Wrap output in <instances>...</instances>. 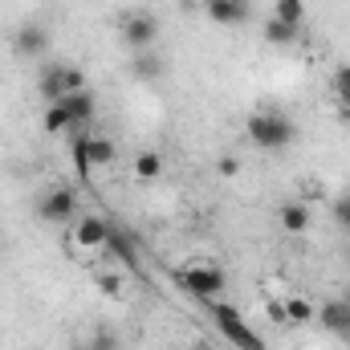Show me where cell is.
<instances>
[{"mask_svg":"<svg viewBox=\"0 0 350 350\" xmlns=\"http://www.w3.org/2000/svg\"><path fill=\"white\" fill-rule=\"evenodd\" d=\"M342 301H347V306H350V289H347V297H342Z\"/></svg>","mask_w":350,"mask_h":350,"instance_id":"29","label":"cell"},{"mask_svg":"<svg viewBox=\"0 0 350 350\" xmlns=\"http://www.w3.org/2000/svg\"><path fill=\"white\" fill-rule=\"evenodd\" d=\"M98 350H114V338H110V334H106V330H102V334H98Z\"/></svg>","mask_w":350,"mask_h":350,"instance_id":"28","label":"cell"},{"mask_svg":"<svg viewBox=\"0 0 350 350\" xmlns=\"http://www.w3.org/2000/svg\"><path fill=\"white\" fill-rule=\"evenodd\" d=\"M204 4H216V0H204Z\"/></svg>","mask_w":350,"mask_h":350,"instance_id":"30","label":"cell"},{"mask_svg":"<svg viewBox=\"0 0 350 350\" xmlns=\"http://www.w3.org/2000/svg\"><path fill=\"white\" fill-rule=\"evenodd\" d=\"M285 314H289V322H310L314 318V306L306 297H289L285 301Z\"/></svg>","mask_w":350,"mask_h":350,"instance_id":"21","label":"cell"},{"mask_svg":"<svg viewBox=\"0 0 350 350\" xmlns=\"http://www.w3.org/2000/svg\"><path fill=\"white\" fill-rule=\"evenodd\" d=\"M318 322L330 330V334H338V338H350V306L338 297V301H326L322 310H318Z\"/></svg>","mask_w":350,"mask_h":350,"instance_id":"7","label":"cell"},{"mask_svg":"<svg viewBox=\"0 0 350 350\" xmlns=\"http://www.w3.org/2000/svg\"><path fill=\"white\" fill-rule=\"evenodd\" d=\"M334 94L350 106V66H338V74H334Z\"/></svg>","mask_w":350,"mask_h":350,"instance_id":"22","label":"cell"},{"mask_svg":"<svg viewBox=\"0 0 350 350\" xmlns=\"http://www.w3.org/2000/svg\"><path fill=\"white\" fill-rule=\"evenodd\" d=\"M273 21H285V25L306 29V0H277L273 4Z\"/></svg>","mask_w":350,"mask_h":350,"instance_id":"14","label":"cell"},{"mask_svg":"<svg viewBox=\"0 0 350 350\" xmlns=\"http://www.w3.org/2000/svg\"><path fill=\"white\" fill-rule=\"evenodd\" d=\"M62 106L70 110V131H78L82 122H90V118H94V94H90V90L66 94V98H62Z\"/></svg>","mask_w":350,"mask_h":350,"instance_id":"10","label":"cell"},{"mask_svg":"<svg viewBox=\"0 0 350 350\" xmlns=\"http://www.w3.org/2000/svg\"><path fill=\"white\" fill-rule=\"evenodd\" d=\"M208 310H212V318H216L220 334H224L237 350H269L261 338H257V330L241 318V310H232V306H224V301H208Z\"/></svg>","mask_w":350,"mask_h":350,"instance_id":"2","label":"cell"},{"mask_svg":"<svg viewBox=\"0 0 350 350\" xmlns=\"http://www.w3.org/2000/svg\"><path fill=\"white\" fill-rule=\"evenodd\" d=\"M74 208H78L74 191H70V187H53V191H45V196H41L37 216H41V220H49V224H62V220H70V216H74Z\"/></svg>","mask_w":350,"mask_h":350,"instance_id":"5","label":"cell"},{"mask_svg":"<svg viewBox=\"0 0 350 350\" xmlns=\"http://www.w3.org/2000/svg\"><path fill=\"white\" fill-rule=\"evenodd\" d=\"M179 281H183V289H187L191 297H200V301H216V297L224 293V285H228V277H224L220 265H187V269L179 273Z\"/></svg>","mask_w":350,"mask_h":350,"instance_id":"3","label":"cell"},{"mask_svg":"<svg viewBox=\"0 0 350 350\" xmlns=\"http://www.w3.org/2000/svg\"><path fill=\"white\" fill-rule=\"evenodd\" d=\"M114 163V143L102 135H90V167H110Z\"/></svg>","mask_w":350,"mask_h":350,"instance_id":"18","label":"cell"},{"mask_svg":"<svg viewBox=\"0 0 350 350\" xmlns=\"http://www.w3.org/2000/svg\"><path fill=\"white\" fill-rule=\"evenodd\" d=\"M106 232H110V224H106L102 216H82L78 228H74V241H78L82 249H102V245H106Z\"/></svg>","mask_w":350,"mask_h":350,"instance_id":"8","label":"cell"},{"mask_svg":"<svg viewBox=\"0 0 350 350\" xmlns=\"http://www.w3.org/2000/svg\"><path fill=\"white\" fill-rule=\"evenodd\" d=\"M334 220L350 228V196H338V200H334Z\"/></svg>","mask_w":350,"mask_h":350,"instance_id":"25","label":"cell"},{"mask_svg":"<svg viewBox=\"0 0 350 350\" xmlns=\"http://www.w3.org/2000/svg\"><path fill=\"white\" fill-rule=\"evenodd\" d=\"M237 167H241L237 159H220V175H237Z\"/></svg>","mask_w":350,"mask_h":350,"instance_id":"27","label":"cell"},{"mask_svg":"<svg viewBox=\"0 0 350 350\" xmlns=\"http://www.w3.org/2000/svg\"><path fill=\"white\" fill-rule=\"evenodd\" d=\"M45 45H49V29H45V25H25V29L16 33V53H25V57L45 53Z\"/></svg>","mask_w":350,"mask_h":350,"instance_id":"11","label":"cell"},{"mask_svg":"<svg viewBox=\"0 0 350 350\" xmlns=\"http://www.w3.org/2000/svg\"><path fill=\"white\" fill-rule=\"evenodd\" d=\"M135 175H139V179H159V175H163V159H159L155 151H143V155L135 159Z\"/></svg>","mask_w":350,"mask_h":350,"instance_id":"20","label":"cell"},{"mask_svg":"<svg viewBox=\"0 0 350 350\" xmlns=\"http://www.w3.org/2000/svg\"><path fill=\"white\" fill-rule=\"evenodd\" d=\"M62 131H70V110L62 102H49L45 106V135H62Z\"/></svg>","mask_w":350,"mask_h":350,"instance_id":"19","label":"cell"},{"mask_svg":"<svg viewBox=\"0 0 350 350\" xmlns=\"http://www.w3.org/2000/svg\"><path fill=\"white\" fill-rule=\"evenodd\" d=\"M102 249H110V253L126 265V269H139V237H135V232H126V228L110 224V232H106V245H102Z\"/></svg>","mask_w":350,"mask_h":350,"instance_id":"6","label":"cell"},{"mask_svg":"<svg viewBox=\"0 0 350 350\" xmlns=\"http://www.w3.org/2000/svg\"><path fill=\"white\" fill-rule=\"evenodd\" d=\"M249 139L265 147V151H281V147H289L293 139H297V126L285 118V114H277V110H261V114H253L249 118Z\"/></svg>","mask_w":350,"mask_h":350,"instance_id":"1","label":"cell"},{"mask_svg":"<svg viewBox=\"0 0 350 350\" xmlns=\"http://www.w3.org/2000/svg\"><path fill=\"white\" fill-rule=\"evenodd\" d=\"M37 94L45 98V106L49 102H62L66 98V66H45L41 70V82H37Z\"/></svg>","mask_w":350,"mask_h":350,"instance_id":"9","label":"cell"},{"mask_svg":"<svg viewBox=\"0 0 350 350\" xmlns=\"http://www.w3.org/2000/svg\"><path fill=\"white\" fill-rule=\"evenodd\" d=\"M98 289H102L106 297H118V293H122V281H118L114 273H98Z\"/></svg>","mask_w":350,"mask_h":350,"instance_id":"23","label":"cell"},{"mask_svg":"<svg viewBox=\"0 0 350 350\" xmlns=\"http://www.w3.org/2000/svg\"><path fill=\"white\" fill-rule=\"evenodd\" d=\"M204 8L216 25H241L249 16V0H216V4H204Z\"/></svg>","mask_w":350,"mask_h":350,"instance_id":"12","label":"cell"},{"mask_svg":"<svg viewBox=\"0 0 350 350\" xmlns=\"http://www.w3.org/2000/svg\"><path fill=\"white\" fill-rule=\"evenodd\" d=\"M155 37H159V21H155L151 12H131V16H126V25H122V41H126L135 53L151 49Z\"/></svg>","mask_w":350,"mask_h":350,"instance_id":"4","label":"cell"},{"mask_svg":"<svg viewBox=\"0 0 350 350\" xmlns=\"http://www.w3.org/2000/svg\"><path fill=\"white\" fill-rule=\"evenodd\" d=\"M265 37H269L273 45H293V41L301 37V29H297V25H285V21H273V16H269V25H265Z\"/></svg>","mask_w":350,"mask_h":350,"instance_id":"16","label":"cell"},{"mask_svg":"<svg viewBox=\"0 0 350 350\" xmlns=\"http://www.w3.org/2000/svg\"><path fill=\"white\" fill-rule=\"evenodd\" d=\"M163 74V62L151 53V49H143V53H135V78H143V82H155Z\"/></svg>","mask_w":350,"mask_h":350,"instance_id":"17","label":"cell"},{"mask_svg":"<svg viewBox=\"0 0 350 350\" xmlns=\"http://www.w3.org/2000/svg\"><path fill=\"white\" fill-rule=\"evenodd\" d=\"M269 318H273V322H289V314H285V301H273V306H269Z\"/></svg>","mask_w":350,"mask_h":350,"instance_id":"26","label":"cell"},{"mask_svg":"<svg viewBox=\"0 0 350 350\" xmlns=\"http://www.w3.org/2000/svg\"><path fill=\"white\" fill-rule=\"evenodd\" d=\"M70 159H74V167H78V175L82 179H90V135H82V131H74V143H70Z\"/></svg>","mask_w":350,"mask_h":350,"instance_id":"15","label":"cell"},{"mask_svg":"<svg viewBox=\"0 0 350 350\" xmlns=\"http://www.w3.org/2000/svg\"><path fill=\"white\" fill-rule=\"evenodd\" d=\"M78 90H86V74L74 70V66H66V94H78Z\"/></svg>","mask_w":350,"mask_h":350,"instance_id":"24","label":"cell"},{"mask_svg":"<svg viewBox=\"0 0 350 350\" xmlns=\"http://www.w3.org/2000/svg\"><path fill=\"white\" fill-rule=\"evenodd\" d=\"M281 228L285 232H306L310 228V208L306 204H281Z\"/></svg>","mask_w":350,"mask_h":350,"instance_id":"13","label":"cell"}]
</instances>
